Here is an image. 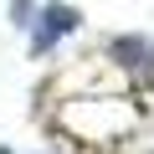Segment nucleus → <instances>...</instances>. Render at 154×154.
Returning <instances> with one entry per match:
<instances>
[{"mask_svg": "<svg viewBox=\"0 0 154 154\" xmlns=\"http://www.w3.org/2000/svg\"><path fill=\"white\" fill-rule=\"evenodd\" d=\"M77 21H82V16H77V5H46V11L36 16L31 51H36V57H41V51H51L62 36H72V31H77Z\"/></svg>", "mask_w": 154, "mask_h": 154, "instance_id": "1", "label": "nucleus"}, {"mask_svg": "<svg viewBox=\"0 0 154 154\" xmlns=\"http://www.w3.org/2000/svg\"><path fill=\"white\" fill-rule=\"evenodd\" d=\"M0 154H11V149H0Z\"/></svg>", "mask_w": 154, "mask_h": 154, "instance_id": "2", "label": "nucleus"}]
</instances>
